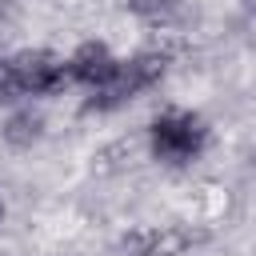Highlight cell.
<instances>
[{"label": "cell", "instance_id": "1", "mask_svg": "<svg viewBox=\"0 0 256 256\" xmlns=\"http://www.w3.org/2000/svg\"><path fill=\"white\" fill-rule=\"evenodd\" d=\"M148 148H152V156L160 164L184 168L208 148V120L200 112H188V108L160 112L152 120V128H148Z\"/></svg>", "mask_w": 256, "mask_h": 256}, {"label": "cell", "instance_id": "2", "mask_svg": "<svg viewBox=\"0 0 256 256\" xmlns=\"http://www.w3.org/2000/svg\"><path fill=\"white\" fill-rule=\"evenodd\" d=\"M164 72H168V52L144 48V52H136L132 60H120L116 76H112L104 88H92V96L84 100V112H116V108H124L128 100H136L140 92H148L152 84H160Z\"/></svg>", "mask_w": 256, "mask_h": 256}, {"label": "cell", "instance_id": "3", "mask_svg": "<svg viewBox=\"0 0 256 256\" xmlns=\"http://www.w3.org/2000/svg\"><path fill=\"white\" fill-rule=\"evenodd\" d=\"M8 64H12V80L20 96H56L68 84V60L48 48H24L8 56Z\"/></svg>", "mask_w": 256, "mask_h": 256}, {"label": "cell", "instance_id": "4", "mask_svg": "<svg viewBox=\"0 0 256 256\" xmlns=\"http://www.w3.org/2000/svg\"><path fill=\"white\" fill-rule=\"evenodd\" d=\"M196 244H204V232H192L180 224H140L120 236V248L128 256H184Z\"/></svg>", "mask_w": 256, "mask_h": 256}, {"label": "cell", "instance_id": "5", "mask_svg": "<svg viewBox=\"0 0 256 256\" xmlns=\"http://www.w3.org/2000/svg\"><path fill=\"white\" fill-rule=\"evenodd\" d=\"M120 60L112 56L108 44L100 40H84L72 56H68V84H84V88H104L116 76Z\"/></svg>", "mask_w": 256, "mask_h": 256}, {"label": "cell", "instance_id": "6", "mask_svg": "<svg viewBox=\"0 0 256 256\" xmlns=\"http://www.w3.org/2000/svg\"><path fill=\"white\" fill-rule=\"evenodd\" d=\"M0 136H4V144H8V148H16V152H28V148H32V144L44 136V120H40L32 108H20V112H12V116L4 120Z\"/></svg>", "mask_w": 256, "mask_h": 256}, {"label": "cell", "instance_id": "7", "mask_svg": "<svg viewBox=\"0 0 256 256\" xmlns=\"http://www.w3.org/2000/svg\"><path fill=\"white\" fill-rule=\"evenodd\" d=\"M128 12L140 16L144 24H168L180 12V0H128Z\"/></svg>", "mask_w": 256, "mask_h": 256}, {"label": "cell", "instance_id": "8", "mask_svg": "<svg viewBox=\"0 0 256 256\" xmlns=\"http://www.w3.org/2000/svg\"><path fill=\"white\" fill-rule=\"evenodd\" d=\"M12 96H20L16 80H12V64H8V56H0V100H12Z\"/></svg>", "mask_w": 256, "mask_h": 256}, {"label": "cell", "instance_id": "9", "mask_svg": "<svg viewBox=\"0 0 256 256\" xmlns=\"http://www.w3.org/2000/svg\"><path fill=\"white\" fill-rule=\"evenodd\" d=\"M0 220H4V200H0Z\"/></svg>", "mask_w": 256, "mask_h": 256}, {"label": "cell", "instance_id": "10", "mask_svg": "<svg viewBox=\"0 0 256 256\" xmlns=\"http://www.w3.org/2000/svg\"><path fill=\"white\" fill-rule=\"evenodd\" d=\"M252 8H256V0H252Z\"/></svg>", "mask_w": 256, "mask_h": 256}]
</instances>
